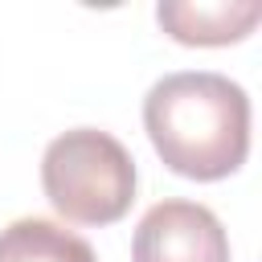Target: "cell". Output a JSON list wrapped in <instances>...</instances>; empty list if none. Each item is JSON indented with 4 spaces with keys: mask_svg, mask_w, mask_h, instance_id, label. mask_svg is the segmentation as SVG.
<instances>
[{
    "mask_svg": "<svg viewBox=\"0 0 262 262\" xmlns=\"http://www.w3.org/2000/svg\"><path fill=\"white\" fill-rule=\"evenodd\" d=\"M0 262H98L90 242L45 217H20L0 229Z\"/></svg>",
    "mask_w": 262,
    "mask_h": 262,
    "instance_id": "5",
    "label": "cell"
},
{
    "mask_svg": "<svg viewBox=\"0 0 262 262\" xmlns=\"http://www.w3.org/2000/svg\"><path fill=\"white\" fill-rule=\"evenodd\" d=\"M262 16L258 0H164L156 20L180 45H229L242 41Z\"/></svg>",
    "mask_w": 262,
    "mask_h": 262,
    "instance_id": "4",
    "label": "cell"
},
{
    "mask_svg": "<svg viewBox=\"0 0 262 262\" xmlns=\"http://www.w3.org/2000/svg\"><path fill=\"white\" fill-rule=\"evenodd\" d=\"M41 184L66 221L111 225L135 201V160L111 131L74 127L45 147Z\"/></svg>",
    "mask_w": 262,
    "mask_h": 262,
    "instance_id": "2",
    "label": "cell"
},
{
    "mask_svg": "<svg viewBox=\"0 0 262 262\" xmlns=\"http://www.w3.org/2000/svg\"><path fill=\"white\" fill-rule=\"evenodd\" d=\"M135 262H229V237L213 209L196 201H160L135 225Z\"/></svg>",
    "mask_w": 262,
    "mask_h": 262,
    "instance_id": "3",
    "label": "cell"
},
{
    "mask_svg": "<svg viewBox=\"0 0 262 262\" xmlns=\"http://www.w3.org/2000/svg\"><path fill=\"white\" fill-rule=\"evenodd\" d=\"M143 127L151 147L176 176L221 180L246 164L250 98L225 74L180 70L147 90Z\"/></svg>",
    "mask_w": 262,
    "mask_h": 262,
    "instance_id": "1",
    "label": "cell"
}]
</instances>
